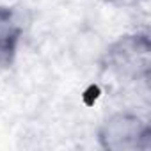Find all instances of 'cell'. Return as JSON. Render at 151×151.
<instances>
[{
	"mask_svg": "<svg viewBox=\"0 0 151 151\" xmlns=\"http://www.w3.org/2000/svg\"><path fill=\"white\" fill-rule=\"evenodd\" d=\"M101 71L128 84H146L151 73V37L147 30H132L112 39L100 52Z\"/></svg>",
	"mask_w": 151,
	"mask_h": 151,
	"instance_id": "1",
	"label": "cell"
},
{
	"mask_svg": "<svg viewBox=\"0 0 151 151\" xmlns=\"http://www.w3.org/2000/svg\"><path fill=\"white\" fill-rule=\"evenodd\" d=\"M22 37L23 25L18 20L16 11L7 6H0V71L14 62Z\"/></svg>",
	"mask_w": 151,
	"mask_h": 151,
	"instance_id": "3",
	"label": "cell"
},
{
	"mask_svg": "<svg viewBox=\"0 0 151 151\" xmlns=\"http://www.w3.org/2000/svg\"><path fill=\"white\" fill-rule=\"evenodd\" d=\"M96 142L105 151H147L151 147V124L135 110H116L100 123Z\"/></svg>",
	"mask_w": 151,
	"mask_h": 151,
	"instance_id": "2",
	"label": "cell"
},
{
	"mask_svg": "<svg viewBox=\"0 0 151 151\" xmlns=\"http://www.w3.org/2000/svg\"><path fill=\"white\" fill-rule=\"evenodd\" d=\"M103 2L116 9H137V7L144 6L147 0H103Z\"/></svg>",
	"mask_w": 151,
	"mask_h": 151,
	"instance_id": "4",
	"label": "cell"
}]
</instances>
